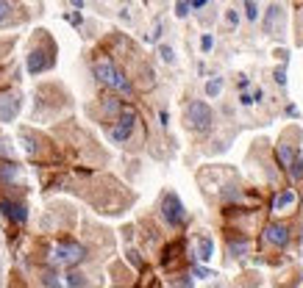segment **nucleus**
Segmentation results:
<instances>
[{
    "mask_svg": "<svg viewBox=\"0 0 303 288\" xmlns=\"http://www.w3.org/2000/svg\"><path fill=\"white\" fill-rule=\"evenodd\" d=\"M92 72H95L97 83L106 86V89H112V92H117V94H125V97L134 94V83H131V78L125 75V72H120L112 59H106V56L95 59V61H92Z\"/></svg>",
    "mask_w": 303,
    "mask_h": 288,
    "instance_id": "1",
    "label": "nucleus"
},
{
    "mask_svg": "<svg viewBox=\"0 0 303 288\" xmlns=\"http://www.w3.org/2000/svg\"><path fill=\"white\" fill-rule=\"evenodd\" d=\"M114 125H109V142L117 144V147H125V144L134 142V133H137V127H139V114L134 105H122V111L117 114V117L112 119Z\"/></svg>",
    "mask_w": 303,
    "mask_h": 288,
    "instance_id": "2",
    "label": "nucleus"
},
{
    "mask_svg": "<svg viewBox=\"0 0 303 288\" xmlns=\"http://www.w3.org/2000/svg\"><path fill=\"white\" fill-rule=\"evenodd\" d=\"M184 125L192 133H209L214 127V111L206 100H189L184 108Z\"/></svg>",
    "mask_w": 303,
    "mask_h": 288,
    "instance_id": "3",
    "label": "nucleus"
},
{
    "mask_svg": "<svg viewBox=\"0 0 303 288\" xmlns=\"http://www.w3.org/2000/svg\"><path fill=\"white\" fill-rule=\"evenodd\" d=\"M159 213H162V219L167 222V227H181L184 222H186V208H184L181 197L175 194V191H164L162 200H159Z\"/></svg>",
    "mask_w": 303,
    "mask_h": 288,
    "instance_id": "4",
    "label": "nucleus"
},
{
    "mask_svg": "<svg viewBox=\"0 0 303 288\" xmlns=\"http://www.w3.org/2000/svg\"><path fill=\"white\" fill-rule=\"evenodd\" d=\"M84 258H87V247L72 238H61L53 249V263H61V266H78Z\"/></svg>",
    "mask_w": 303,
    "mask_h": 288,
    "instance_id": "5",
    "label": "nucleus"
},
{
    "mask_svg": "<svg viewBox=\"0 0 303 288\" xmlns=\"http://www.w3.org/2000/svg\"><path fill=\"white\" fill-rule=\"evenodd\" d=\"M56 64V50H45V47H34V50L28 53V61L25 67L31 75H42V72H47V69Z\"/></svg>",
    "mask_w": 303,
    "mask_h": 288,
    "instance_id": "6",
    "label": "nucleus"
},
{
    "mask_svg": "<svg viewBox=\"0 0 303 288\" xmlns=\"http://www.w3.org/2000/svg\"><path fill=\"white\" fill-rule=\"evenodd\" d=\"M0 211H3V216L9 222H14V225H25L28 222V205L20 203V200L3 197V200H0Z\"/></svg>",
    "mask_w": 303,
    "mask_h": 288,
    "instance_id": "7",
    "label": "nucleus"
},
{
    "mask_svg": "<svg viewBox=\"0 0 303 288\" xmlns=\"http://www.w3.org/2000/svg\"><path fill=\"white\" fill-rule=\"evenodd\" d=\"M261 241L270 247H286L289 244V225H284V222H270L267 227H264Z\"/></svg>",
    "mask_w": 303,
    "mask_h": 288,
    "instance_id": "8",
    "label": "nucleus"
},
{
    "mask_svg": "<svg viewBox=\"0 0 303 288\" xmlns=\"http://www.w3.org/2000/svg\"><path fill=\"white\" fill-rule=\"evenodd\" d=\"M17 114H20L17 94H0V122H11Z\"/></svg>",
    "mask_w": 303,
    "mask_h": 288,
    "instance_id": "9",
    "label": "nucleus"
},
{
    "mask_svg": "<svg viewBox=\"0 0 303 288\" xmlns=\"http://www.w3.org/2000/svg\"><path fill=\"white\" fill-rule=\"evenodd\" d=\"M211 252H214V241H211V238L209 236H198L195 238V258H198V261H211Z\"/></svg>",
    "mask_w": 303,
    "mask_h": 288,
    "instance_id": "10",
    "label": "nucleus"
},
{
    "mask_svg": "<svg viewBox=\"0 0 303 288\" xmlns=\"http://www.w3.org/2000/svg\"><path fill=\"white\" fill-rule=\"evenodd\" d=\"M20 175H23L20 164H14V161L0 164V183H3V186H11L14 180H20Z\"/></svg>",
    "mask_w": 303,
    "mask_h": 288,
    "instance_id": "11",
    "label": "nucleus"
},
{
    "mask_svg": "<svg viewBox=\"0 0 303 288\" xmlns=\"http://www.w3.org/2000/svg\"><path fill=\"white\" fill-rule=\"evenodd\" d=\"M292 203H295V191L284 188V191H278V194L273 197V203H270V208H273V211H284V208H289Z\"/></svg>",
    "mask_w": 303,
    "mask_h": 288,
    "instance_id": "12",
    "label": "nucleus"
},
{
    "mask_svg": "<svg viewBox=\"0 0 303 288\" xmlns=\"http://www.w3.org/2000/svg\"><path fill=\"white\" fill-rule=\"evenodd\" d=\"M248 249H251V241H248V238H231V241H228L231 258H242V255H248Z\"/></svg>",
    "mask_w": 303,
    "mask_h": 288,
    "instance_id": "13",
    "label": "nucleus"
},
{
    "mask_svg": "<svg viewBox=\"0 0 303 288\" xmlns=\"http://www.w3.org/2000/svg\"><path fill=\"white\" fill-rule=\"evenodd\" d=\"M295 158H298V153H295V147H292V144H286V142L278 144V161H281V166H284V169L295 161Z\"/></svg>",
    "mask_w": 303,
    "mask_h": 288,
    "instance_id": "14",
    "label": "nucleus"
},
{
    "mask_svg": "<svg viewBox=\"0 0 303 288\" xmlns=\"http://www.w3.org/2000/svg\"><path fill=\"white\" fill-rule=\"evenodd\" d=\"M220 94H223V78H211V81H206V97H211V100H214V97H220Z\"/></svg>",
    "mask_w": 303,
    "mask_h": 288,
    "instance_id": "15",
    "label": "nucleus"
},
{
    "mask_svg": "<svg viewBox=\"0 0 303 288\" xmlns=\"http://www.w3.org/2000/svg\"><path fill=\"white\" fill-rule=\"evenodd\" d=\"M70 288H84L87 286V277L81 274V271H67V280H64Z\"/></svg>",
    "mask_w": 303,
    "mask_h": 288,
    "instance_id": "16",
    "label": "nucleus"
},
{
    "mask_svg": "<svg viewBox=\"0 0 303 288\" xmlns=\"http://www.w3.org/2000/svg\"><path fill=\"white\" fill-rule=\"evenodd\" d=\"M245 17L251 20V22L259 20V6H256V0H245Z\"/></svg>",
    "mask_w": 303,
    "mask_h": 288,
    "instance_id": "17",
    "label": "nucleus"
},
{
    "mask_svg": "<svg viewBox=\"0 0 303 288\" xmlns=\"http://www.w3.org/2000/svg\"><path fill=\"white\" fill-rule=\"evenodd\" d=\"M276 17H281V6H278V3H273V6H270V17H267V22H264V31H273V22H276Z\"/></svg>",
    "mask_w": 303,
    "mask_h": 288,
    "instance_id": "18",
    "label": "nucleus"
},
{
    "mask_svg": "<svg viewBox=\"0 0 303 288\" xmlns=\"http://www.w3.org/2000/svg\"><path fill=\"white\" fill-rule=\"evenodd\" d=\"M11 20V0H0V25Z\"/></svg>",
    "mask_w": 303,
    "mask_h": 288,
    "instance_id": "19",
    "label": "nucleus"
},
{
    "mask_svg": "<svg viewBox=\"0 0 303 288\" xmlns=\"http://www.w3.org/2000/svg\"><path fill=\"white\" fill-rule=\"evenodd\" d=\"M159 56H162L164 64H175V50L170 47V44H162V47H159Z\"/></svg>",
    "mask_w": 303,
    "mask_h": 288,
    "instance_id": "20",
    "label": "nucleus"
},
{
    "mask_svg": "<svg viewBox=\"0 0 303 288\" xmlns=\"http://www.w3.org/2000/svg\"><path fill=\"white\" fill-rule=\"evenodd\" d=\"M59 274H53V271H45V277H42V283L45 286H50V288H61V280H56Z\"/></svg>",
    "mask_w": 303,
    "mask_h": 288,
    "instance_id": "21",
    "label": "nucleus"
},
{
    "mask_svg": "<svg viewBox=\"0 0 303 288\" xmlns=\"http://www.w3.org/2000/svg\"><path fill=\"white\" fill-rule=\"evenodd\" d=\"M211 47H214V36H211V34H203V36H200V50L209 53Z\"/></svg>",
    "mask_w": 303,
    "mask_h": 288,
    "instance_id": "22",
    "label": "nucleus"
},
{
    "mask_svg": "<svg viewBox=\"0 0 303 288\" xmlns=\"http://www.w3.org/2000/svg\"><path fill=\"white\" fill-rule=\"evenodd\" d=\"M273 78H276V83H278V86H286V67H284V64H281V67H276Z\"/></svg>",
    "mask_w": 303,
    "mask_h": 288,
    "instance_id": "23",
    "label": "nucleus"
},
{
    "mask_svg": "<svg viewBox=\"0 0 303 288\" xmlns=\"http://www.w3.org/2000/svg\"><path fill=\"white\" fill-rule=\"evenodd\" d=\"M175 14H178V17H186V14H189V3H186V0H178V3H175Z\"/></svg>",
    "mask_w": 303,
    "mask_h": 288,
    "instance_id": "24",
    "label": "nucleus"
},
{
    "mask_svg": "<svg viewBox=\"0 0 303 288\" xmlns=\"http://www.w3.org/2000/svg\"><path fill=\"white\" fill-rule=\"evenodd\" d=\"M64 20H67L70 25H75V28H78L81 22H84V17H81L78 11H72V14H64Z\"/></svg>",
    "mask_w": 303,
    "mask_h": 288,
    "instance_id": "25",
    "label": "nucleus"
},
{
    "mask_svg": "<svg viewBox=\"0 0 303 288\" xmlns=\"http://www.w3.org/2000/svg\"><path fill=\"white\" fill-rule=\"evenodd\" d=\"M128 261L137 266V269H142V258H139V252H134V249H128Z\"/></svg>",
    "mask_w": 303,
    "mask_h": 288,
    "instance_id": "26",
    "label": "nucleus"
},
{
    "mask_svg": "<svg viewBox=\"0 0 303 288\" xmlns=\"http://www.w3.org/2000/svg\"><path fill=\"white\" fill-rule=\"evenodd\" d=\"M225 20H228V25H239V14H236V11L234 9H231V11H228V14H225Z\"/></svg>",
    "mask_w": 303,
    "mask_h": 288,
    "instance_id": "27",
    "label": "nucleus"
},
{
    "mask_svg": "<svg viewBox=\"0 0 303 288\" xmlns=\"http://www.w3.org/2000/svg\"><path fill=\"white\" fill-rule=\"evenodd\" d=\"M239 103H242L245 108H251V105H253V97H251V94H242V97H239Z\"/></svg>",
    "mask_w": 303,
    "mask_h": 288,
    "instance_id": "28",
    "label": "nucleus"
},
{
    "mask_svg": "<svg viewBox=\"0 0 303 288\" xmlns=\"http://www.w3.org/2000/svg\"><path fill=\"white\" fill-rule=\"evenodd\" d=\"M159 119H162V127L170 125V114H167V111H159Z\"/></svg>",
    "mask_w": 303,
    "mask_h": 288,
    "instance_id": "29",
    "label": "nucleus"
},
{
    "mask_svg": "<svg viewBox=\"0 0 303 288\" xmlns=\"http://www.w3.org/2000/svg\"><path fill=\"white\" fill-rule=\"evenodd\" d=\"M195 274H198V277H211V271L203 269V266H195Z\"/></svg>",
    "mask_w": 303,
    "mask_h": 288,
    "instance_id": "30",
    "label": "nucleus"
},
{
    "mask_svg": "<svg viewBox=\"0 0 303 288\" xmlns=\"http://www.w3.org/2000/svg\"><path fill=\"white\" fill-rule=\"evenodd\" d=\"M206 3H209V0H192V3H189V9H203Z\"/></svg>",
    "mask_w": 303,
    "mask_h": 288,
    "instance_id": "31",
    "label": "nucleus"
},
{
    "mask_svg": "<svg viewBox=\"0 0 303 288\" xmlns=\"http://www.w3.org/2000/svg\"><path fill=\"white\" fill-rule=\"evenodd\" d=\"M251 97H253V103H259V100H261V97H264V92H261V89H256V92H253V94H251Z\"/></svg>",
    "mask_w": 303,
    "mask_h": 288,
    "instance_id": "32",
    "label": "nucleus"
},
{
    "mask_svg": "<svg viewBox=\"0 0 303 288\" xmlns=\"http://www.w3.org/2000/svg\"><path fill=\"white\" fill-rule=\"evenodd\" d=\"M70 3H72L75 9H84V0H70Z\"/></svg>",
    "mask_w": 303,
    "mask_h": 288,
    "instance_id": "33",
    "label": "nucleus"
},
{
    "mask_svg": "<svg viewBox=\"0 0 303 288\" xmlns=\"http://www.w3.org/2000/svg\"><path fill=\"white\" fill-rule=\"evenodd\" d=\"M301 28H303V9H301Z\"/></svg>",
    "mask_w": 303,
    "mask_h": 288,
    "instance_id": "34",
    "label": "nucleus"
}]
</instances>
